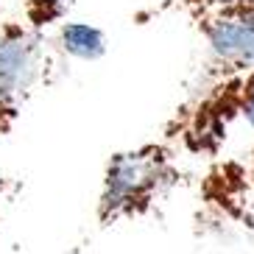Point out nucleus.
Segmentation results:
<instances>
[{"mask_svg":"<svg viewBox=\"0 0 254 254\" xmlns=\"http://www.w3.org/2000/svg\"><path fill=\"white\" fill-rule=\"evenodd\" d=\"M176 182L168 151L159 145L120 151L106 162L101 195H98V221L104 226L140 215L154 204V198Z\"/></svg>","mask_w":254,"mask_h":254,"instance_id":"f257e3e1","label":"nucleus"},{"mask_svg":"<svg viewBox=\"0 0 254 254\" xmlns=\"http://www.w3.org/2000/svg\"><path fill=\"white\" fill-rule=\"evenodd\" d=\"M45 73V42L31 25L8 23L0 28V106L14 112Z\"/></svg>","mask_w":254,"mask_h":254,"instance_id":"f03ea898","label":"nucleus"},{"mask_svg":"<svg viewBox=\"0 0 254 254\" xmlns=\"http://www.w3.org/2000/svg\"><path fill=\"white\" fill-rule=\"evenodd\" d=\"M198 28L218 64L254 70V3L201 11Z\"/></svg>","mask_w":254,"mask_h":254,"instance_id":"7ed1b4c3","label":"nucleus"},{"mask_svg":"<svg viewBox=\"0 0 254 254\" xmlns=\"http://www.w3.org/2000/svg\"><path fill=\"white\" fill-rule=\"evenodd\" d=\"M56 45L75 62H98L106 56V34L84 20H62L56 31Z\"/></svg>","mask_w":254,"mask_h":254,"instance_id":"20e7f679","label":"nucleus"},{"mask_svg":"<svg viewBox=\"0 0 254 254\" xmlns=\"http://www.w3.org/2000/svg\"><path fill=\"white\" fill-rule=\"evenodd\" d=\"M73 6V0H28L25 3V20L31 28H48V25H59L62 20H67V11Z\"/></svg>","mask_w":254,"mask_h":254,"instance_id":"39448f33","label":"nucleus"},{"mask_svg":"<svg viewBox=\"0 0 254 254\" xmlns=\"http://www.w3.org/2000/svg\"><path fill=\"white\" fill-rule=\"evenodd\" d=\"M238 109H240V115H243V120L254 128V70H249V78H246V84H243V90H240Z\"/></svg>","mask_w":254,"mask_h":254,"instance_id":"423d86ee","label":"nucleus"},{"mask_svg":"<svg viewBox=\"0 0 254 254\" xmlns=\"http://www.w3.org/2000/svg\"><path fill=\"white\" fill-rule=\"evenodd\" d=\"M190 6L201 8V11H215V8H235V6H246L254 0H185Z\"/></svg>","mask_w":254,"mask_h":254,"instance_id":"0eeeda50","label":"nucleus"}]
</instances>
